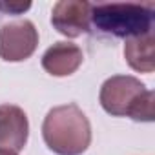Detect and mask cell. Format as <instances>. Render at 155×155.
<instances>
[{"label":"cell","mask_w":155,"mask_h":155,"mask_svg":"<svg viewBox=\"0 0 155 155\" xmlns=\"http://www.w3.org/2000/svg\"><path fill=\"white\" fill-rule=\"evenodd\" d=\"M48 148L57 155H81L91 142V126L77 104H64L49 110L42 124Z\"/></svg>","instance_id":"1"},{"label":"cell","mask_w":155,"mask_h":155,"mask_svg":"<svg viewBox=\"0 0 155 155\" xmlns=\"http://www.w3.org/2000/svg\"><path fill=\"white\" fill-rule=\"evenodd\" d=\"M51 24L58 33L69 38L81 37L82 33L90 31L91 4L84 2V0H62V2H57L53 8Z\"/></svg>","instance_id":"5"},{"label":"cell","mask_w":155,"mask_h":155,"mask_svg":"<svg viewBox=\"0 0 155 155\" xmlns=\"http://www.w3.org/2000/svg\"><path fill=\"white\" fill-rule=\"evenodd\" d=\"M29 8H31L29 2H26V4H2L0 2V9L6 11V13H22V11L29 9Z\"/></svg>","instance_id":"9"},{"label":"cell","mask_w":155,"mask_h":155,"mask_svg":"<svg viewBox=\"0 0 155 155\" xmlns=\"http://www.w3.org/2000/svg\"><path fill=\"white\" fill-rule=\"evenodd\" d=\"M153 49H155V38L151 29L144 35L128 38L124 44V57L131 69L140 73H151L155 69Z\"/></svg>","instance_id":"8"},{"label":"cell","mask_w":155,"mask_h":155,"mask_svg":"<svg viewBox=\"0 0 155 155\" xmlns=\"http://www.w3.org/2000/svg\"><path fill=\"white\" fill-rule=\"evenodd\" d=\"M153 2H104L91 4L93 26L117 38H131L153 29Z\"/></svg>","instance_id":"3"},{"label":"cell","mask_w":155,"mask_h":155,"mask_svg":"<svg viewBox=\"0 0 155 155\" xmlns=\"http://www.w3.org/2000/svg\"><path fill=\"white\" fill-rule=\"evenodd\" d=\"M82 49L71 42L53 44L42 57V68L53 77H68L82 64Z\"/></svg>","instance_id":"7"},{"label":"cell","mask_w":155,"mask_h":155,"mask_svg":"<svg viewBox=\"0 0 155 155\" xmlns=\"http://www.w3.org/2000/svg\"><path fill=\"white\" fill-rule=\"evenodd\" d=\"M29 135L28 115L15 104L0 106V150L20 151L24 150Z\"/></svg>","instance_id":"6"},{"label":"cell","mask_w":155,"mask_h":155,"mask_svg":"<svg viewBox=\"0 0 155 155\" xmlns=\"http://www.w3.org/2000/svg\"><path fill=\"white\" fill-rule=\"evenodd\" d=\"M38 46V33L29 20H17L0 28V58L20 62L29 58Z\"/></svg>","instance_id":"4"},{"label":"cell","mask_w":155,"mask_h":155,"mask_svg":"<svg viewBox=\"0 0 155 155\" xmlns=\"http://www.w3.org/2000/svg\"><path fill=\"white\" fill-rule=\"evenodd\" d=\"M0 155H17L15 151H9V150H0Z\"/></svg>","instance_id":"10"},{"label":"cell","mask_w":155,"mask_h":155,"mask_svg":"<svg viewBox=\"0 0 155 155\" xmlns=\"http://www.w3.org/2000/svg\"><path fill=\"white\" fill-rule=\"evenodd\" d=\"M101 104L106 113L151 122L155 117V95L130 75H115L101 88Z\"/></svg>","instance_id":"2"}]
</instances>
